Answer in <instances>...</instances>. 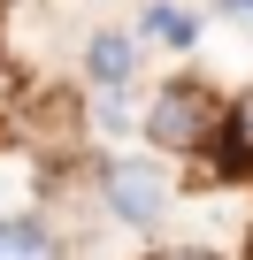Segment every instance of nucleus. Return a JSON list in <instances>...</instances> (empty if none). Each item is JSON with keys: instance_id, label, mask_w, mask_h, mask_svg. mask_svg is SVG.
<instances>
[{"instance_id": "1", "label": "nucleus", "mask_w": 253, "mask_h": 260, "mask_svg": "<svg viewBox=\"0 0 253 260\" xmlns=\"http://www.w3.org/2000/svg\"><path fill=\"white\" fill-rule=\"evenodd\" d=\"M215 122H222V107H215L200 84H169V92L146 107V138L169 146V153H192V146L215 138Z\"/></svg>"}, {"instance_id": "2", "label": "nucleus", "mask_w": 253, "mask_h": 260, "mask_svg": "<svg viewBox=\"0 0 253 260\" xmlns=\"http://www.w3.org/2000/svg\"><path fill=\"white\" fill-rule=\"evenodd\" d=\"M107 199L123 207V222H154L161 214V184H154V169H107Z\"/></svg>"}, {"instance_id": "3", "label": "nucleus", "mask_w": 253, "mask_h": 260, "mask_svg": "<svg viewBox=\"0 0 253 260\" xmlns=\"http://www.w3.org/2000/svg\"><path fill=\"white\" fill-rule=\"evenodd\" d=\"M222 176H253V92L222 107V146H215Z\"/></svg>"}, {"instance_id": "4", "label": "nucleus", "mask_w": 253, "mask_h": 260, "mask_svg": "<svg viewBox=\"0 0 253 260\" xmlns=\"http://www.w3.org/2000/svg\"><path fill=\"white\" fill-rule=\"evenodd\" d=\"M0 260H62V237L31 214H0Z\"/></svg>"}, {"instance_id": "5", "label": "nucleus", "mask_w": 253, "mask_h": 260, "mask_svg": "<svg viewBox=\"0 0 253 260\" xmlns=\"http://www.w3.org/2000/svg\"><path fill=\"white\" fill-rule=\"evenodd\" d=\"M85 61H92V77H100V84L115 92V84H131V69H138V46H131V39H123V31H100Z\"/></svg>"}, {"instance_id": "6", "label": "nucleus", "mask_w": 253, "mask_h": 260, "mask_svg": "<svg viewBox=\"0 0 253 260\" xmlns=\"http://www.w3.org/2000/svg\"><path fill=\"white\" fill-rule=\"evenodd\" d=\"M31 199H39V169L31 161H0V214H31Z\"/></svg>"}, {"instance_id": "7", "label": "nucleus", "mask_w": 253, "mask_h": 260, "mask_svg": "<svg viewBox=\"0 0 253 260\" xmlns=\"http://www.w3.org/2000/svg\"><path fill=\"white\" fill-rule=\"evenodd\" d=\"M146 31H154V39H169V46H192V39H200V23H192L184 8H154V16H146Z\"/></svg>"}, {"instance_id": "8", "label": "nucleus", "mask_w": 253, "mask_h": 260, "mask_svg": "<svg viewBox=\"0 0 253 260\" xmlns=\"http://www.w3.org/2000/svg\"><path fill=\"white\" fill-rule=\"evenodd\" d=\"M154 260H215V252H200V245H177V252H154Z\"/></svg>"}, {"instance_id": "9", "label": "nucleus", "mask_w": 253, "mask_h": 260, "mask_svg": "<svg viewBox=\"0 0 253 260\" xmlns=\"http://www.w3.org/2000/svg\"><path fill=\"white\" fill-rule=\"evenodd\" d=\"M222 8H230V16H238V23H253V0H222Z\"/></svg>"}]
</instances>
